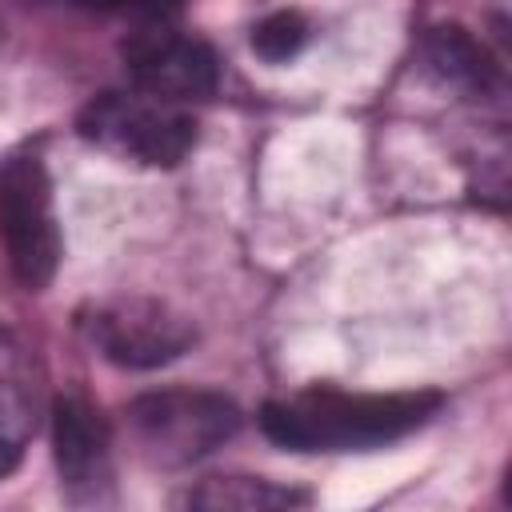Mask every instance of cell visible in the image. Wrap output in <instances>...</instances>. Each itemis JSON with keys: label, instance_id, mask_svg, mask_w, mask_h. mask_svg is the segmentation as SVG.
<instances>
[{"label": "cell", "instance_id": "1", "mask_svg": "<svg viewBox=\"0 0 512 512\" xmlns=\"http://www.w3.org/2000/svg\"><path fill=\"white\" fill-rule=\"evenodd\" d=\"M440 408V392H336L312 388L288 400H268L260 408V428L272 444L292 452H360L392 444Z\"/></svg>", "mask_w": 512, "mask_h": 512}, {"label": "cell", "instance_id": "2", "mask_svg": "<svg viewBox=\"0 0 512 512\" xmlns=\"http://www.w3.org/2000/svg\"><path fill=\"white\" fill-rule=\"evenodd\" d=\"M132 448L152 468H188L240 428V408L208 388H160L124 408Z\"/></svg>", "mask_w": 512, "mask_h": 512}, {"label": "cell", "instance_id": "3", "mask_svg": "<svg viewBox=\"0 0 512 512\" xmlns=\"http://www.w3.org/2000/svg\"><path fill=\"white\" fill-rule=\"evenodd\" d=\"M76 132L108 156L144 168H176L196 144V120L184 112V104L148 96L140 88L92 96L76 116Z\"/></svg>", "mask_w": 512, "mask_h": 512}, {"label": "cell", "instance_id": "4", "mask_svg": "<svg viewBox=\"0 0 512 512\" xmlns=\"http://www.w3.org/2000/svg\"><path fill=\"white\" fill-rule=\"evenodd\" d=\"M0 236L12 276L40 292L60 264V228L52 208V180L40 152L24 148L0 160Z\"/></svg>", "mask_w": 512, "mask_h": 512}, {"label": "cell", "instance_id": "5", "mask_svg": "<svg viewBox=\"0 0 512 512\" xmlns=\"http://www.w3.org/2000/svg\"><path fill=\"white\" fill-rule=\"evenodd\" d=\"M84 332L92 348L120 368L172 364L196 340L192 320L152 296H120V300L96 304V312L84 320Z\"/></svg>", "mask_w": 512, "mask_h": 512}, {"label": "cell", "instance_id": "6", "mask_svg": "<svg viewBox=\"0 0 512 512\" xmlns=\"http://www.w3.org/2000/svg\"><path fill=\"white\" fill-rule=\"evenodd\" d=\"M124 64L132 72V84L148 96L192 104L208 100L220 84V60L204 40L180 36L168 28V20L140 24L124 40Z\"/></svg>", "mask_w": 512, "mask_h": 512}, {"label": "cell", "instance_id": "7", "mask_svg": "<svg viewBox=\"0 0 512 512\" xmlns=\"http://www.w3.org/2000/svg\"><path fill=\"white\" fill-rule=\"evenodd\" d=\"M52 456L72 500H100L112 480V444L100 412L80 396H60L52 408Z\"/></svg>", "mask_w": 512, "mask_h": 512}, {"label": "cell", "instance_id": "8", "mask_svg": "<svg viewBox=\"0 0 512 512\" xmlns=\"http://www.w3.org/2000/svg\"><path fill=\"white\" fill-rule=\"evenodd\" d=\"M424 64L428 72L472 100H500L504 96V68L500 60L460 24H436L424 36Z\"/></svg>", "mask_w": 512, "mask_h": 512}, {"label": "cell", "instance_id": "9", "mask_svg": "<svg viewBox=\"0 0 512 512\" xmlns=\"http://www.w3.org/2000/svg\"><path fill=\"white\" fill-rule=\"evenodd\" d=\"M304 500H308L304 492L260 476H212L184 496L188 508H212V512H264V508H292Z\"/></svg>", "mask_w": 512, "mask_h": 512}, {"label": "cell", "instance_id": "10", "mask_svg": "<svg viewBox=\"0 0 512 512\" xmlns=\"http://www.w3.org/2000/svg\"><path fill=\"white\" fill-rule=\"evenodd\" d=\"M308 20L300 16V12H292V8H280V12H268L256 28H252V48H256V56L260 60H268V64H284V60H292L304 44H308Z\"/></svg>", "mask_w": 512, "mask_h": 512}, {"label": "cell", "instance_id": "11", "mask_svg": "<svg viewBox=\"0 0 512 512\" xmlns=\"http://www.w3.org/2000/svg\"><path fill=\"white\" fill-rule=\"evenodd\" d=\"M28 436H32V408H28V400L12 384H0V476H8L20 464Z\"/></svg>", "mask_w": 512, "mask_h": 512}, {"label": "cell", "instance_id": "12", "mask_svg": "<svg viewBox=\"0 0 512 512\" xmlns=\"http://www.w3.org/2000/svg\"><path fill=\"white\" fill-rule=\"evenodd\" d=\"M68 4L112 12V16H132L140 24H152V20H172L188 0H68Z\"/></svg>", "mask_w": 512, "mask_h": 512}]
</instances>
